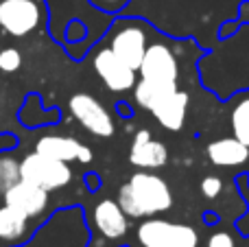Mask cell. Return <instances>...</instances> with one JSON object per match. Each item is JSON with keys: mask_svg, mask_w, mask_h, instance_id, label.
Listing matches in <instances>:
<instances>
[{"mask_svg": "<svg viewBox=\"0 0 249 247\" xmlns=\"http://www.w3.org/2000/svg\"><path fill=\"white\" fill-rule=\"evenodd\" d=\"M2 197H4V204L20 210V212L26 214L29 219H35V217H39V214H44L48 208V201H51L48 191L26 182V179H20V182H16L11 188H7V191L2 193Z\"/></svg>", "mask_w": 249, "mask_h": 247, "instance_id": "9c48e42d", "label": "cell"}, {"mask_svg": "<svg viewBox=\"0 0 249 247\" xmlns=\"http://www.w3.org/2000/svg\"><path fill=\"white\" fill-rule=\"evenodd\" d=\"M177 90V83H166V81H151V79H140L133 86V101L140 107L151 109L158 101L168 96L171 92Z\"/></svg>", "mask_w": 249, "mask_h": 247, "instance_id": "2e32d148", "label": "cell"}, {"mask_svg": "<svg viewBox=\"0 0 249 247\" xmlns=\"http://www.w3.org/2000/svg\"><path fill=\"white\" fill-rule=\"evenodd\" d=\"M68 109H70V114L83 125V129H88L92 136L112 138L114 131H116L109 112L92 94H86V92L72 94L68 101Z\"/></svg>", "mask_w": 249, "mask_h": 247, "instance_id": "5b68a950", "label": "cell"}, {"mask_svg": "<svg viewBox=\"0 0 249 247\" xmlns=\"http://www.w3.org/2000/svg\"><path fill=\"white\" fill-rule=\"evenodd\" d=\"M86 243H88V232L83 230L81 223H79L72 232H68V236L59 234L55 239V236L48 232V228H46V232H42V234L37 236V247H86ZM24 247H35V245L24 243Z\"/></svg>", "mask_w": 249, "mask_h": 247, "instance_id": "e0dca14e", "label": "cell"}, {"mask_svg": "<svg viewBox=\"0 0 249 247\" xmlns=\"http://www.w3.org/2000/svg\"><path fill=\"white\" fill-rule=\"evenodd\" d=\"M20 182V162L11 153H0V193Z\"/></svg>", "mask_w": 249, "mask_h": 247, "instance_id": "d6986e66", "label": "cell"}, {"mask_svg": "<svg viewBox=\"0 0 249 247\" xmlns=\"http://www.w3.org/2000/svg\"><path fill=\"white\" fill-rule=\"evenodd\" d=\"M118 204L123 212L131 219L155 217L173 206V191L168 182L151 171H138L127 184L118 188Z\"/></svg>", "mask_w": 249, "mask_h": 247, "instance_id": "6da1fadb", "label": "cell"}, {"mask_svg": "<svg viewBox=\"0 0 249 247\" xmlns=\"http://www.w3.org/2000/svg\"><path fill=\"white\" fill-rule=\"evenodd\" d=\"M230 125H232L234 138L249 147V92L236 101L232 116H230Z\"/></svg>", "mask_w": 249, "mask_h": 247, "instance_id": "ac0fdd59", "label": "cell"}, {"mask_svg": "<svg viewBox=\"0 0 249 247\" xmlns=\"http://www.w3.org/2000/svg\"><path fill=\"white\" fill-rule=\"evenodd\" d=\"M20 179H26V182L51 193L68 186L72 179V171H70L68 162L33 151L20 160Z\"/></svg>", "mask_w": 249, "mask_h": 247, "instance_id": "3957f363", "label": "cell"}, {"mask_svg": "<svg viewBox=\"0 0 249 247\" xmlns=\"http://www.w3.org/2000/svg\"><path fill=\"white\" fill-rule=\"evenodd\" d=\"M208 247H236V243L230 232H214L208 239Z\"/></svg>", "mask_w": 249, "mask_h": 247, "instance_id": "7402d4cb", "label": "cell"}, {"mask_svg": "<svg viewBox=\"0 0 249 247\" xmlns=\"http://www.w3.org/2000/svg\"><path fill=\"white\" fill-rule=\"evenodd\" d=\"M94 4H99L101 9H109V11H112V9L121 7L123 0H94Z\"/></svg>", "mask_w": 249, "mask_h": 247, "instance_id": "603a6c76", "label": "cell"}, {"mask_svg": "<svg viewBox=\"0 0 249 247\" xmlns=\"http://www.w3.org/2000/svg\"><path fill=\"white\" fill-rule=\"evenodd\" d=\"M138 72H140V79L177 83V79H179V66H177L175 55H173V51L166 44L155 42L146 48Z\"/></svg>", "mask_w": 249, "mask_h": 247, "instance_id": "ba28073f", "label": "cell"}, {"mask_svg": "<svg viewBox=\"0 0 249 247\" xmlns=\"http://www.w3.org/2000/svg\"><path fill=\"white\" fill-rule=\"evenodd\" d=\"M42 9L37 0H0V29L11 37H26L37 31Z\"/></svg>", "mask_w": 249, "mask_h": 247, "instance_id": "277c9868", "label": "cell"}, {"mask_svg": "<svg viewBox=\"0 0 249 247\" xmlns=\"http://www.w3.org/2000/svg\"><path fill=\"white\" fill-rule=\"evenodd\" d=\"M206 156L214 166L232 169V166H241L249 160V147L243 144L241 140H236L234 136L232 138H219L208 142Z\"/></svg>", "mask_w": 249, "mask_h": 247, "instance_id": "5bb4252c", "label": "cell"}, {"mask_svg": "<svg viewBox=\"0 0 249 247\" xmlns=\"http://www.w3.org/2000/svg\"><path fill=\"white\" fill-rule=\"evenodd\" d=\"M114 53L124 61L127 66H131L138 72L142 64V57H144L146 48H149V37H146V31L142 24L131 20H123L116 24L112 33V44H109Z\"/></svg>", "mask_w": 249, "mask_h": 247, "instance_id": "8992f818", "label": "cell"}, {"mask_svg": "<svg viewBox=\"0 0 249 247\" xmlns=\"http://www.w3.org/2000/svg\"><path fill=\"white\" fill-rule=\"evenodd\" d=\"M188 103L190 96L188 92L179 90L177 88L175 92H171L168 96H164L162 101L153 105L149 109L153 114V118L168 131H179L181 127L186 125V116H188Z\"/></svg>", "mask_w": 249, "mask_h": 247, "instance_id": "4fadbf2b", "label": "cell"}, {"mask_svg": "<svg viewBox=\"0 0 249 247\" xmlns=\"http://www.w3.org/2000/svg\"><path fill=\"white\" fill-rule=\"evenodd\" d=\"M35 151L44 153L48 158H55L61 162H81L88 164L92 162V149L86 147L83 142H79L72 136H42V138L35 142Z\"/></svg>", "mask_w": 249, "mask_h": 247, "instance_id": "8fae6325", "label": "cell"}, {"mask_svg": "<svg viewBox=\"0 0 249 247\" xmlns=\"http://www.w3.org/2000/svg\"><path fill=\"white\" fill-rule=\"evenodd\" d=\"M29 221L31 219L26 214H22L20 210L4 204L0 208V243L7 247L24 245L31 236Z\"/></svg>", "mask_w": 249, "mask_h": 247, "instance_id": "9a60e30c", "label": "cell"}, {"mask_svg": "<svg viewBox=\"0 0 249 247\" xmlns=\"http://www.w3.org/2000/svg\"><path fill=\"white\" fill-rule=\"evenodd\" d=\"M129 162L140 171L162 169L168 162V149L164 142L155 140L149 129H140L133 136L131 149H129Z\"/></svg>", "mask_w": 249, "mask_h": 247, "instance_id": "30bf717a", "label": "cell"}, {"mask_svg": "<svg viewBox=\"0 0 249 247\" xmlns=\"http://www.w3.org/2000/svg\"><path fill=\"white\" fill-rule=\"evenodd\" d=\"M94 70L112 92H127L136 86V70L127 66L112 48H101L94 55Z\"/></svg>", "mask_w": 249, "mask_h": 247, "instance_id": "52a82bcc", "label": "cell"}, {"mask_svg": "<svg viewBox=\"0 0 249 247\" xmlns=\"http://www.w3.org/2000/svg\"><path fill=\"white\" fill-rule=\"evenodd\" d=\"M22 66V55L18 48H2L0 51V72H16Z\"/></svg>", "mask_w": 249, "mask_h": 247, "instance_id": "ffe728a7", "label": "cell"}, {"mask_svg": "<svg viewBox=\"0 0 249 247\" xmlns=\"http://www.w3.org/2000/svg\"><path fill=\"white\" fill-rule=\"evenodd\" d=\"M223 193V179L219 175H208L201 179V195L206 199H216Z\"/></svg>", "mask_w": 249, "mask_h": 247, "instance_id": "44dd1931", "label": "cell"}, {"mask_svg": "<svg viewBox=\"0 0 249 247\" xmlns=\"http://www.w3.org/2000/svg\"><path fill=\"white\" fill-rule=\"evenodd\" d=\"M136 236L142 247H199V234L193 226L146 217Z\"/></svg>", "mask_w": 249, "mask_h": 247, "instance_id": "7a4b0ae2", "label": "cell"}, {"mask_svg": "<svg viewBox=\"0 0 249 247\" xmlns=\"http://www.w3.org/2000/svg\"><path fill=\"white\" fill-rule=\"evenodd\" d=\"M92 221H94V228L99 230V234L107 241L123 239L129 232V217L123 212L121 204L114 199H101L94 206Z\"/></svg>", "mask_w": 249, "mask_h": 247, "instance_id": "7c38bea8", "label": "cell"}]
</instances>
